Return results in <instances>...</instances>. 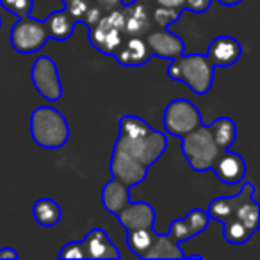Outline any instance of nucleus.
Masks as SVG:
<instances>
[{
    "label": "nucleus",
    "mask_w": 260,
    "mask_h": 260,
    "mask_svg": "<svg viewBox=\"0 0 260 260\" xmlns=\"http://www.w3.org/2000/svg\"><path fill=\"white\" fill-rule=\"evenodd\" d=\"M155 228H139V230H130L126 232V246L136 256L141 258L143 253L148 249L152 244L153 237H155Z\"/></svg>",
    "instance_id": "obj_21"
},
{
    "label": "nucleus",
    "mask_w": 260,
    "mask_h": 260,
    "mask_svg": "<svg viewBox=\"0 0 260 260\" xmlns=\"http://www.w3.org/2000/svg\"><path fill=\"white\" fill-rule=\"evenodd\" d=\"M0 6L18 18H23L32 13L34 0H0Z\"/></svg>",
    "instance_id": "obj_25"
},
{
    "label": "nucleus",
    "mask_w": 260,
    "mask_h": 260,
    "mask_svg": "<svg viewBox=\"0 0 260 260\" xmlns=\"http://www.w3.org/2000/svg\"><path fill=\"white\" fill-rule=\"evenodd\" d=\"M168 235H170L173 241L177 242H182V241H189V239L196 237V232L192 230V226L187 223V219H175L171 221L170 224V230H168Z\"/></svg>",
    "instance_id": "obj_24"
},
{
    "label": "nucleus",
    "mask_w": 260,
    "mask_h": 260,
    "mask_svg": "<svg viewBox=\"0 0 260 260\" xmlns=\"http://www.w3.org/2000/svg\"><path fill=\"white\" fill-rule=\"evenodd\" d=\"M164 130L175 138H184L187 132L202 125V112L187 98H175L164 109Z\"/></svg>",
    "instance_id": "obj_7"
},
{
    "label": "nucleus",
    "mask_w": 260,
    "mask_h": 260,
    "mask_svg": "<svg viewBox=\"0 0 260 260\" xmlns=\"http://www.w3.org/2000/svg\"><path fill=\"white\" fill-rule=\"evenodd\" d=\"M128 189H130L128 185H125L123 182L116 180V178H111V180L104 185L102 194H100L104 209L107 210L109 214L116 216L123 207L128 205V202H130Z\"/></svg>",
    "instance_id": "obj_16"
},
{
    "label": "nucleus",
    "mask_w": 260,
    "mask_h": 260,
    "mask_svg": "<svg viewBox=\"0 0 260 260\" xmlns=\"http://www.w3.org/2000/svg\"><path fill=\"white\" fill-rule=\"evenodd\" d=\"M214 66L205 54H182L170 59L168 77L189 86L196 94H207L214 82Z\"/></svg>",
    "instance_id": "obj_2"
},
{
    "label": "nucleus",
    "mask_w": 260,
    "mask_h": 260,
    "mask_svg": "<svg viewBox=\"0 0 260 260\" xmlns=\"http://www.w3.org/2000/svg\"><path fill=\"white\" fill-rule=\"evenodd\" d=\"M30 138L40 148H62L70 139V125L64 114L50 105L36 107L30 114Z\"/></svg>",
    "instance_id": "obj_1"
},
{
    "label": "nucleus",
    "mask_w": 260,
    "mask_h": 260,
    "mask_svg": "<svg viewBox=\"0 0 260 260\" xmlns=\"http://www.w3.org/2000/svg\"><path fill=\"white\" fill-rule=\"evenodd\" d=\"M152 130V126L145 119L138 118V116L125 114L119 119V134L125 136V138H143Z\"/></svg>",
    "instance_id": "obj_22"
},
{
    "label": "nucleus",
    "mask_w": 260,
    "mask_h": 260,
    "mask_svg": "<svg viewBox=\"0 0 260 260\" xmlns=\"http://www.w3.org/2000/svg\"><path fill=\"white\" fill-rule=\"evenodd\" d=\"M118 223L126 232L139 230V228H153L155 224V209L146 202H128L116 214Z\"/></svg>",
    "instance_id": "obj_11"
},
{
    "label": "nucleus",
    "mask_w": 260,
    "mask_h": 260,
    "mask_svg": "<svg viewBox=\"0 0 260 260\" xmlns=\"http://www.w3.org/2000/svg\"><path fill=\"white\" fill-rule=\"evenodd\" d=\"M30 80H32L36 91L48 102H57L62 96V82L59 77L57 64L48 55H40L34 61L30 70Z\"/></svg>",
    "instance_id": "obj_8"
},
{
    "label": "nucleus",
    "mask_w": 260,
    "mask_h": 260,
    "mask_svg": "<svg viewBox=\"0 0 260 260\" xmlns=\"http://www.w3.org/2000/svg\"><path fill=\"white\" fill-rule=\"evenodd\" d=\"M216 178L223 184L234 185L239 182L244 180L246 177V162L239 153H234L230 150H223V152L217 155V159L214 160L212 168Z\"/></svg>",
    "instance_id": "obj_12"
},
{
    "label": "nucleus",
    "mask_w": 260,
    "mask_h": 260,
    "mask_svg": "<svg viewBox=\"0 0 260 260\" xmlns=\"http://www.w3.org/2000/svg\"><path fill=\"white\" fill-rule=\"evenodd\" d=\"M32 216L40 226L50 228L61 221L62 210L59 207V203H55L52 198H40L32 205Z\"/></svg>",
    "instance_id": "obj_19"
},
{
    "label": "nucleus",
    "mask_w": 260,
    "mask_h": 260,
    "mask_svg": "<svg viewBox=\"0 0 260 260\" xmlns=\"http://www.w3.org/2000/svg\"><path fill=\"white\" fill-rule=\"evenodd\" d=\"M87 36L96 50L107 55H114L119 43L128 36L125 30V11L118 8L104 13L98 22L91 25V32Z\"/></svg>",
    "instance_id": "obj_4"
},
{
    "label": "nucleus",
    "mask_w": 260,
    "mask_h": 260,
    "mask_svg": "<svg viewBox=\"0 0 260 260\" xmlns=\"http://www.w3.org/2000/svg\"><path fill=\"white\" fill-rule=\"evenodd\" d=\"M145 2H155V0H145Z\"/></svg>",
    "instance_id": "obj_32"
},
{
    "label": "nucleus",
    "mask_w": 260,
    "mask_h": 260,
    "mask_svg": "<svg viewBox=\"0 0 260 260\" xmlns=\"http://www.w3.org/2000/svg\"><path fill=\"white\" fill-rule=\"evenodd\" d=\"M180 15H182L180 9L164 8V6H159V4L152 9V20L159 29H168L173 22L180 20Z\"/></svg>",
    "instance_id": "obj_23"
},
{
    "label": "nucleus",
    "mask_w": 260,
    "mask_h": 260,
    "mask_svg": "<svg viewBox=\"0 0 260 260\" xmlns=\"http://www.w3.org/2000/svg\"><path fill=\"white\" fill-rule=\"evenodd\" d=\"M217 2L224 8H235L237 4H241V0H217Z\"/></svg>",
    "instance_id": "obj_31"
},
{
    "label": "nucleus",
    "mask_w": 260,
    "mask_h": 260,
    "mask_svg": "<svg viewBox=\"0 0 260 260\" xmlns=\"http://www.w3.org/2000/svg\"><path fill=\"white\" fill-rule=\"evenodd\" d=\"M84 248V258H94V260H118L121 258L119 249L112 244L109 239L107 232L104 228H93L86 234L82 239Z\"/></svg>",
    "instance_id": "obj_10"
},
{
    "label": "nucleus",
    "mask_w": 260,
    "mask_h": 260,
    "mask_svg": "<svg viewBox=\"0 0 260 260\" xmlns=\"http://www.w3.org/2000/svg\"><path fill=\"white\" fill-rule=\"evenodd\" d=\"M210 4H212V0H185L184 2V9L191 13H207L210 9Z\"/></svg>",
    "instance_id": "obj_27"
},
{
    "label": "nucleus",
    "mask_w": 260,
    "mask_h": 260,
    "mask_svg": "<svg viewBox=\"0 0 260 260\" xmlns=\"http://www.w3.org/2000/svg\"><path fill=\"white\" fill-rule=\"evenodd\" d=\"M121 2L123 0H93V4L98 6L102 9V13H109L112 9L121 8Z\"/></svg>",
    "instance_id": "obj_28"
},
{
    "label": "nucleus",
    "mask_w": 260,
    "mask_h": 260,
    "mask_svg": "<svg viewBox=\"0 0 260 260\" xmlns=\"http://www.w3.org/2000/svg\"><path fill=\"white\" fill-rule=\"evenodd\" d=\"M59 258H84V248L82 242H68L59 251Z\"/></svg>",
    "instance_id": "obj_26"
},
{
    "label": "nucleus",
    "mask_w": 260,
    "mask_h": 260,
    "mask_svg": "<svg viewBox=\"0 0 260 260\" xmlns=\"http://www.w3.org/2000/svg\"><path fill=\"white\" fill-rule=\"evenodd\" d=\"M180 139H182V153H184L185 160L191 166V170L198 171V173L210 171L214 160L223 152L217 146L209 125H203V123L196 126V128H192L191 132H187Z\"/></svg>",
    "instance_id": "obj_3"
},
{
    "label": "nucleus",
    "mask_w": 260,
    "mask_h": 260,
    "mask_svg": "<svg viewBox=\"0 0 260 260\" xmlns=\"http://www.w3.org/2000/svg\"><path fill=\"white\" fill-rule=\"evenodd\" d=\"M210 132H212L214 139H216L217 146L221 150H230V146L235 143L237 138V126H235L234 119L226 118V116H221V118L214 119L209 125Z\"/></svg>",
    "instance_id": "obj_20"
},
{
    "label": "nucleus",
    "mask_w": 260,
    "mask_h": 260,
    "mask_svg": "<svg viewBox=\"0 0 260 260\" xmlns=\"http://www.w3.org/2000/svg\"><path fill=\"white\" fill-rule=\"evenodd\" d=\"M205 55L212 62L214 68H228V66H234L241 59L242 47L235 38L217 36L210 41Z\"/></svg>",
    "instance_id": "obj_13"
},
{
    "label": "nucleus",
    "mask_w": 260,
    "mask_h": 260,
    "mask_svg": "<svg viewBox=\"0 0 260 260\" xmlns=\"http://www.w3.org/2000/svg\"><path fill=\"white\" fill-rule=\"evenodd\" d=\"M184 2H185V0H155V4L164 6V8L180 9V11H185V9H184Z\"/></svg>",
    "instance_id": "obj_30"
},
{
    "label": "nucleus",
    "mask_w": 260,
    "mask_h": 260,
    "mask_svg": "<svg viewBox=\"0 0 260 260\" xmlns=\"http://www.w3.org/2000/svg\"><path fill=\"white\" fill-rule=\"evenodd\" d=\"M114 57L121 66L136 68L146 64L152 57V52L146 45L145 36H126L116 48Z\"/></svg>",
    "instance_id": "obj_15"
},
{
    "label": "nucleus",
    "mask_w": 260,
    "mask_h": 260,
    "mask_svg": "<svg viewBox=\"0 0 260 260\" xmlns=\"http://www.w3.org/2000/svg\"><path fill=\"white\" fill-rule=\"evenodd\" d=\"M180 242L173 241L168 234H155L152 244L141 255L143 260H162V258H185V253L180 249Z\"/></svg>",
    "instance_id": "obj_17"
},
{
    "label": "nucleus",
    "mask_w": 260,
    "mask_h": 260,
    "mask_svg": "<svg viewBox=\"0 0 260 260\" xmlns=\"http://www.w3.org/2000/svg\"><path fill=\"white\" fill-rule=\"evenodd\" d=\"M18 258L20 255L15 248H9V246L0 248V260H18Z\"/></svg>",
    "instance_id": "obj_29"
},
{
    "label": "nucleus",
    "mask_w": 260,
    "mask_h": 260,
    "mask_svg": "<svg viewBox=\"0 0 260 260\" xmlns=\"http://www.w3.org/2000/svg\"><path fill=\"white\" fill-rule=\"evenodd\" d=\"M109 170H111L112 178L123 182V184L128 185V187H134V185H139L145 180L150 168H146L145 164H141L132 155H128L123 148L114 145Z\"/></svg>",
    "instance_id": "obj_9"
},
{
    "label": "nucleus",
    "mask_w": 260,
    "mask_h": 260,
    "mask_svg": "<svg viewBox=\"0 0 260 260\" xmlns=\"http://www.w3.org/2000/svg\"><path fill=\"white\" fill-rule=\"evenodd\" d=\"M114 145L123 148L128 155L145 164L146 168H152L166 152L168 138L164 132H159V130H152L143 138H125L119 134Z\"/></svg>",
    "instance_id": "obj_5"
},
{
    "label": "nucleus",
    "mask_w": 260,
    "mask_h": 260,
    "mask_svg": "<svg viewBox=\"0 0 260 260\" xmlns=\"http://www.w3.org/2000/svg\"><path fill=\"white\" fill-rule=\"evenodd\" d=\"M152 55H159L162 59H175L184 54V40L177 34L170 32L168 29H153L145 36Z\"/></svg>",
    "instance_id": "obj_14"
},
{
    "label": "nucleus",
    "mask_w": 260,
    "mask_h": 260,
    "mask_svg": "<svg viewBox=\"0 0 260 260\" xmlns=\"http://www.w3.org/2000/svg\"><path fill=\"white\" fill-rule=\"evenodd\" d=\"M0 27H2V18H0Z\"/></svg>",
    "instance_id": "obj_33"
},
{
    "label": "nucleus",
    "mask_w": 260,
    "mask_h": 260,
    "mask_svg": "<svg viewBox=\"0 0 260 260\" xmlns=\"http://www.w3.org/2000/svg\"><path fill=\"white\" fill-rule=\"evenodd\" d=\"M45 23H47V27H48V36H50V40L66 41L72 38L73 27H75L77 22L66 9H57V11L50 13V15L45 18Z\"/></svg>",
    "instance_id": "obj_18"
},
{
    "label": "nucleus",
    "mask_w": 260,
    "mask_h": 260,
    "mask_svg": "<svg viewBox=\"0 0 260 260\" xmlns=\"http://www.w3.org/2000/svg\"><path fill=\"white\" fill-rule=\"evenodd\" d=\"M50 40L48 36V27L45 20L32 18V16H23L11 27L9 41L11 47L18 54H34L45 47V43Z\"/></svg>",
    "instance_id": "obj_6"
}]
</instances>
